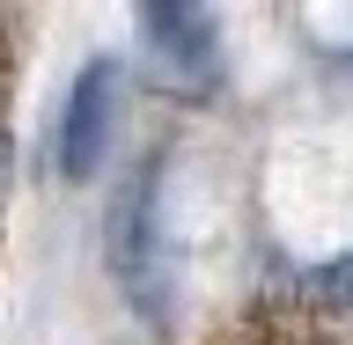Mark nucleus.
I'll list each match as a JSON object with an SVG mask.
<instances>
[{
    "mask_svg": "<svg viewBox=\"0 0 353 345\" xmlns=\"http://www.w3.org/2000/svg\"><path fill=\"white\" fill-rule=\"evenodd\" d=\"M110 125H118V59H88L59 103V176L81 184V176L103 169Z\"/></svg>",
    "mask_w": 353,
    "mask_h": 345,
    "instance_id": "3",
    "label": "nucleus"
},
{
    "mask_svg": "<svg viewBox=\"0 0 353 345\" xmlns=\"http://www.w3.org/2000/svg\"><path fill=\"white\" fill-rule=\"evenodd\" d=\"M140 37H148L162 88H176V96H214L221 88V22L206 8L154 0V8H140Z\"/></svg>",
    "mask_w": 353,
    "mask_h": 345,
    "instance_id": "2",
    "label": "nucleus"
},
{
    "mask_svg": "<svg viewBox=\"0 0 353 345\" xmlns=\"http://www.w3.org/2000/svg\"><path fill=\"white\" fill-rule=\"evenodd\" d=\"M8 103H15V22L0 15V236H8V198H15V125H8Z\"/></svg>",
    "mask_w": 353,
    "mask_h": 345,
    "instance_id": "4",
    "label": "nucleus"
},
{
    "mask_svg": "<svg viewBox=\"0 0 353 345\" xmlns=\"http://www.w3.org/2000/svg\"><path fill=\"white\" fill-rule=\"evenodd\" d=\"M346 59H353V52H346Z\"/></svg>",
    "mask_w": 353,
    "mask_h": 345,
    "instance_id": "5",
    "label": "nucleus"
},
{
    "mask_svg": "<svg viewBox=\"0 0 353 345\" xmlns=\"http://www.w3.org/2000/svg\"><path fill=\"white\" fill-rule=\"evenodd\" d=\"M110 280L148 324H170L176 302V258H170V220H162V154H140L110 198V236H103Z\"/></svg>",
    "mask_w": 353,
    "mask_h": 345,
    "instance_id": "1",
    "label": "nucleus"
}]
</instances>
